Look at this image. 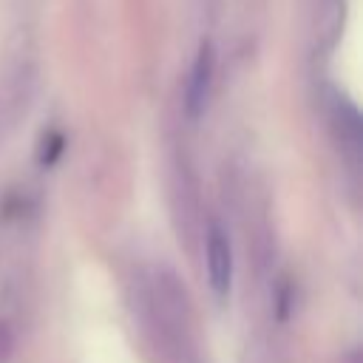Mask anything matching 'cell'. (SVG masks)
I'll return each instance as SVG.
<instances>
[{
    "label": "cell",
    "mask_w": 363,
    "mask_h": 363,
    "mask_svg": "<svg viewBox=\"0 0 363 363\" xmlns=\"http://www.w3.org/2000/svg\"><path fill=\"white\" fill-rule=\"evenodd\" d=\"M153 301H156V315L162 320V329H164L167 340L179 349L182 363H193L196 346H193V326H190V303H187L184 286L179 284V278L170 269L159 272Z\"/></svg>",
    "instance_id": "obj_1"
},
{
    "label": "cell",
    "mask_w": 363,
    "mask_h": 363,
    "mask_svg": "<svg viewBox=\"0 0 363 363\" xmlns=\"http://www.w3.org/2000/svg\"><path fill=\"white\" fill-rule=\"evenodd\" d=\"M204 252H207V284L216 298H227L233 286V247L227 230L218 221H210L207 227Z\"/></svg>",
    "instance_id": "obj_2"
},
{
    "label": "cell",
    "mask_w": 363,
    "mask_h": 363,
    "mask_svg": "<svg viewBox=\"0 0 363 363\" xmlns=\"http://www.w3.org/2000/svg\"><path fill=\"white\" fill-rule=\"evenodd\" d=\"M213 77H216V54H213L210 43H201L199 51H196V60L190 65L187 85H184V113H187V119L196 122L207 111L210 91H213Z\"/></svg>",
    "instance_id": "obj_3"
},
{
    "label": "cell",
    "mask_w": 363,
    "mask_h": 363,
    "mask_svg": "<svg viewBox=\"0 0 363 363\" xmlns=\"http://www.w3.org/2000/svg\"><path fill=\"white\" fill-rule=\"evenodd\" d=\"M62 150H65V136H62L60 130H48V133H43V139H40L37 159H40L43 167H51V164L62 156Z\"/></svg>",
    "instance_id": "obj_4"
},
{
    "label": "cell",
    "mask_w": 363,
    "mask_h": 363,
    "mask_svg": "<svg viewBox=\"0 0 363 363\" xmlns=\"http://www.w3.org/2000/svg\"><path fill=\"white\" fill-rule=\"evenodd\" d=\"M14 354V329L0 320V363H9Z\"/></svg>",
    "instance_id": "obj_5"
}]
</instances>
